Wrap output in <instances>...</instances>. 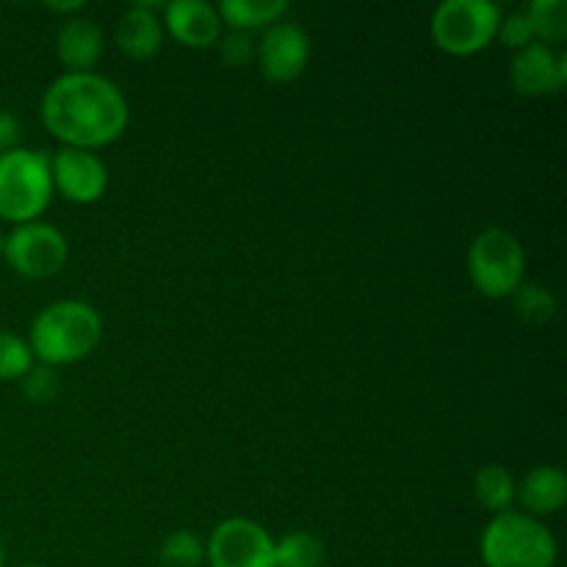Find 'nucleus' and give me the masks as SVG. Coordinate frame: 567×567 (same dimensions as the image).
<instances>
[{"mask_svg": "<svg viewBox=\"0 0 567 567\" xmlns=\"http://www.w3.org/2000/svg\"><path fill=\"white\" fill-rule=\"evenodd\" d=\"M42 122L64 147L97 150L114 144L131 122V109L111 78L64 72L42 94Z\"/></svg>", "mask_w": 567, "mask_h": 567, "instance_id": "nucleus-1", "label": "nucleus"}, {"mask_svg": "<svg viewBox=\"0 0 567 567\" xmlns=\"http://www.w3.org/2000/svg\"><path fill=\"white\" fill-rule=\"evenodd\" d=\"M103 338V319L83 299H59L37 313L28 332L33 360L50 369L86 360Z\"/></svg>", "mask_w": 567, "mask_h": 567, "instance_id": "nucleus-2", "label": "nucleus"}, {"mask_svg": "<svg viewBox=\"0 0 567 567\" xmlns=\"http://www.w3.org/2000/svg\"><path fill=\"white\" fill-rule=\"evenodd\" d=\"M480 557L485 567H554L559 546L543 520L509 509L482 529Z\"/></svg>", "mask_w": 567, "mask_h": 567, "instance_id": "nucleus-3", "label": "nucleus"}, {"mask_svg": "<svg viewBox=\"0 0 567 567\" xmlns=\"http://www.w3.org/2000/svg\"><path fill=\"white\" fill-rule=\"evenodd\" d=\"M53 199L50 155L14 147L0 153V219L37 221Z\"/></svg>", "mask_w": 567, "mask_h": 567, "instance_id": "nucleus-4", "label": "nucleus"}, {"mask_svg": "<svg viewBox=\"0 0 567 567\" xmlns=\"http://www.w3.org/2000/svg\"><path fill=\"white\" fill-rule=\"evenodd\" d=\"M468 277L482 297H513L515 288L526 282L524 244L504 227H487L471 241Z\"/></svg>", "mask_w": 567, "mask_h": 567, "instance_id": "nucleus-5", "label": "nucleus"}, {"mask_svg": "<svg viewBox=\"0 0 567 567\" xmlns=\"http://www.w3.org/2000/svg\"><path fill=\"white\" fill-rule=\"evenodd\" d=\"M502 9L493 0H443L430 22L432 42L449 55H474L496 39Z\"/></svg>", "mask_w": 567, "mask_h": 567, "instance_id": "nucleus-6", "label": "nucleus"}, {"mask_svg": "<svg viewBox=\"0 0 567 567\" xmlns=\"http://www.w3.org/2000/svg\"><path fill=\"white\" fill-rule=\"evenodd\" d=\"M70 258V244L59 227L48 221H25L3 238V260L22 277L48 280L59 275Z\"/></svg>", "mask_w": 567, "mask_h": 567, "instance_id": "nucleus-7", "label": "nucleus"}, {"mask_svg": "<svg viewBox=\"0 0 567 567\" xmlns=\"http://www.w3.org/2000/svg\"><path fill=\"white\" fill-rule=\"evenodd\" d=\"M208 567H277L275 537L252 518H227L205 543Z\"/></svg>", "mask_w": 567, "mask_h": 567, "instance_id": "nucleus-8", "label": "nucleus"}, {"mask_svg": "<svg viewBox=\"0 0 567 567\" xmlns=\"http://www.w3.org/2000/svg\"><path fill=\"white\" fill-rule=\"evenodd\" d=\"M258 64L266 81L271 83H291L308 70L310 61V37L297 22H275L260 37Z\"/></svg>", "mask_w": 567, "mask_h": 567, "instance_id": "nucleus-9", "label": "nucleus"}, {"mask_svg": "<svg viewBox=\"0 0 567 567\" xmlns=\"http://www.w3.org/2000/svg\"><path fill=\"white\" fill-rule=\"evenodd\" d=\"M50 177H53V192L75 205L97 203L109 188V166L92 150L61 147L50 158Z\"/></svg>", "mask_w": 567, "mask_h": 567, "instance_id": "nucleus-10", "label": "nucleus"}, {"mask_svg": "<svg viewBox=\"0 0 567 567\" xmlns=\"http://www.w3.org/2000/svg\"><path fill=\"white\" fill-rule=\"evenodd\" d=\"M509 83L515 92L526 97L563 92L567 83V53L543 42H532L529 48L515 53L509 64Z\"/></svg>", "mask_w": 567, "mask_h": 567, "instance_id": "nucleus-11", "label": "nucleus"}, {"mask_svg": "<svg viewBox=\"0 0 567 567\" xmlns=\"http://www.w3.org/2000/svg\"><path fill=\"white\" fill-rule=\"evenodd\" d=\"M161 22L177 42L194 50L214 48L225 28L216 6L208 0H172L164 6Z\"/></svg>", "mask_w": 567, "mask_h": 567, "instance_id": "nucleus-12", "label": "nucleus"}, {"mask_svg": "<svg viewBox=\"0 0 567 567\" xmlns=\"http://www.w3.org/2000/svg\"><path fill=\"white\" fill-rule=\"evenodd\" d=\"M164 44V22L158 17V3H138L127 6L116 22V48L131 59L144 61L153 59Z\"/></svg>", "mask_w": 567, "mask_h": 567, "instance_id": "nucleus-13", "label": "nucleus"}, {"mask_svg": "<svg viewBox=\"0 0 567 567\" xmlns=\"http://www.w3.org/2000/svg\"><path fill=\"white\" fill-rule=\"evenodd\" d=\"M55 55L66 72H92L103 55V31L92 17H70L55 33Z\"/></svg>", "mask_w": 567, "mask_h": 567, "instance_id": "nucleus-14", "label": "nucleus"}, {"mask_svg": "<svg viewBox=\"0 0 567 567\" xmlns=\"http://www.w3.org/2000/svg\"><path fill=\"white\" fill-rule=\"evenodd\" d=\"M518 502L537 520L557 515L567 502V476L554 465H537L518 482Z\"/></svg>", "mask_w": 567, "mask_h": 567, "instance_id": "nucleus-15", "label": "nucleus"}, {"mask_svg": "<svg viewBox=\"0 0 567 567\" xmlns=\"http://www.w3.org/2000/svg\"><path fill=\"white\" fill-rule=\"evenodd\" d=\"M221 17V25H230V31H258L282 20L288 11L286 0H225L216 6Z\"/></svg>", "mask_w": 567, "mask_h": 567, "instance_id": "nucleus-16", "label": "nucleus"}, {"mask_svg": "<svg viewBox=\"0 0 567 567\" xmlns=\"http://www.w3.org/2000/svg\"><path fill=\"white\" fill-rule=\"evenodd\" d=\"M474 496L487 513H509L513 504L518 502V482H515V476L504 465L491 463L480 468V474L474 476Z\"/></svg>", "mask_w": 567, "mask_h": 567, "instance_id": "nucleus-17", "label": "nucleus"}, {"mask_svg": "<svg viewBox=\"0 0 567 567\" xmlns=\"http://www.w3.org/2000/svg\"><path fill=\"white\" fill-rule=\"evenodd\" d=\"M515 316L529 327H543L557 316V297L540 282H520L513 297Z\"/></svg>", "mask_w": 567, "mask_h": 567, "instance_id": "nucleus-18", "label": "nucleus"}, {"mask_svg": "<svg viewBox=\"0 0 567 567\" xmlns=\"http://www.w3.org/2000/svg\"><path fill=\"white\" fill-rule=\"evenodd\" d=\"M526 17L535 31V42L559 44L567 37V0H532Z\"/></svg>", "mask_w": 567, "mask_h": 567, "instance_id": "nucleus-19", "label": "nucleus"}, {"mask_svg": "<svg viewBox=\"0 0 567 567\" xmlns=\"http://www.w3.org/2000/svg\"><path fill=\"white\" fill-rule=\"evenodd\" d=\"M321 563H324V546L310 532H291L282 540H275L277 567H321Z\"/></svg>", "mask_w": 567, "mask_h": 567, "instance_id": "nucleus-20", "label": "nucleus"}, {"mask_svg": "<svg viewBox=\"0 0 567 567\" xmlns=\"http://www.w3.org/2000/svg\"><path fill=\"white\" fill-rule=\"evenodd\" d=\"M158 563L161 567H203L205 543L188 529L172 532V535L161 543Z\"/></svg>", "mask_w": 567, "mask_h": 567, "instance_id": "nucleus-21", "label": "nucleus"}, {"mask_svg": "<svg viewBox=\"0 0 567 567\" xmlns=\"http://www.w3.org/2000/svg\"><path fill=\"white\" fill-rule=\"evenodd\" d=\"M37 365L25 338L11 330H0V382L22 380Z\"/></svg>", "mask_w": 567, "mask_h": 567, "instance_id": "nucleus-22", "label": "nucleus"}, {"mask_svg": "<svg viewBox=\"0 0 567 567\" xmlns=\"http://www.w3.org/2000/svg\"><path fill=\"white\" fill-rule=\"evenodd\" d=\"M496 37L502 39V44H507L509 50H515V53L529 48V44L535 42V31H532V22L529 17H526V11H513V14L502 17Z\"/></svg>", "mask_w": 567, "mask_h": 567, "instance_id": "nucleus-23", "label": "nucleus"}, {"mask_svg": "<svg viewBox=\"0 0 567 567\" xmlns=\"http://www.w3.org/2000/svg\"><path fill=\"white\" fill-rule=\"evenodd\" d=\"M216 44H219L221 61L227 66H247L255 59V50H258L252 33L247 31H227Z\"/></svg>", "mask_w": 567, "mask_h": 567, "instance_id": "nucleus-24", "label": "nucleus"}, {"mask_svg": "<svg viewBox=\"0 0 567 567\" xmlns=\"http://www.w3.org/2000/svg\"><path fill=\"white\" fill-rule=\"evenodd\" d=\"M22 391H25V396L31 399V402L44 404L55 396V391H59V377H55V371L50 369V365L37 363L25 377H22Z\"/></svg>", "mask_w": 567, "mask_h": 567, "instance_id": "nucleus-25", "label": "nucleus"}, {"mask_svg": "<svg viewBox=\"0 0 567 567\" xmlns=\"http://www.w3.org/2000/svg\"><path fill=\"white\" fill-rule=\"evenodd\" d=\"M22 125L11 111H0V153L20 147Z\"/></svg>", "mask_w": 567, "mask_h": 567, "instance_id": "nucleus-26", "label": "nucleus"}, {"mask_svg": "<svg viewBox=\"0 0 567 567\" xmlns=\"http://www.w3.org/2000/svg\"><path fill=\"white\" fill-rule=\"evenodd\" d=\"M50 11H61V14H70V11H81L83 0H70V3H48Z\"/></svg>", "mask_w": 567, "mask_h": 567, "instance_id": "nucleus-27", "label": "nucleus"}, {"mask_svg": "<svg viewBox=\"0 0 567 567\" xmlns=\"http://www.w3.org/2000/svg\"><path fill=\"white\" fill-rule=\"evenodd\" d=\"M0 567H6V554H3V543H0Z\"/></svg>", "mask_w": 567, "mask_h": 567, "instance_id": "nucleus-28", "label": "nucleus"}, {"mask_svg": "<svg viewBox=\"0 0 567 567\" xmlns=\"http://www.w3.org/2000/svg\"><path fill=\"white\" fill-rule=\"evenodd\" d=\"M3 238L6 236H3V233H0V258H3Z\"/></svg>", "mask_w": 567, "mask_h": 567, "instance_id": "nucleus-29", "label": "nucleus"}, {"mask_svg": "<svg viewBox=\"0 0 567 567\" xmlns=\"http://www.w3.org/2000/svg\"><path fill=\"white\" fill-rule=\"evenodd\" d=\"M20 567H48V565H20Z\"/></svg>", "mask_w": 567, "mask_h": 567, "instance_id": "nucleus-30", "label": "nucleus"}]
</instances>
